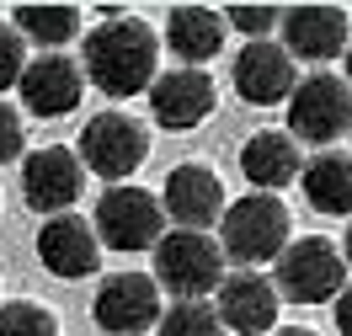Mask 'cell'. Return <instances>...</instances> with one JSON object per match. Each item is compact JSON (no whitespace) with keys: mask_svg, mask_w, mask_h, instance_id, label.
<instances>
[{"mask_svg":"<svg viewBox=\"0 0 352 336\" xmlns=\"http://www.w3.org/2000/svg\"><path fill=\"white\" fill-rule=\"evenodd\" d=\"M241 171L245 181L256 187V192H278V187H288V181H299V171H305V155H299V144L288 134H251L241 144Z\"/></svg>","mask_w":352,"mask_h":336,"instance_id":"cell-18","label":"cell"},{"mask_svg":"<svg viewBox=\"0 0 352 336\" xmlns=\"http://www.w3.org/2000/svg\"><path fill=\"white\" fill-rule=\"evenodd\" d=\"M38 262H43L54 278H91L102 267V240H96V224L80 219V214H54L38 229Z\"/></svg>","mask_w":352,"mask_h":336,"instance_id":"cell-12","label":"cell"},{"mask_svg":"<svg viewBox=\"0 0 352 336\" xmlns=\"http://www.w3.org/2000/svg\"><path fill=\"white\" fill-rule=\"evenodd\" d=\"M230 80H235V91H241L245 107H278V102H288V96H294L299 69H294V59H288L283 43L262 38V43H245L241 54H235Z\"/></svg>","mask_w":352,"mask_h":336,"instance_id":"cell-10","label":"cell"},{"mask_svg":"<svg viewBox=\"0 0 352 336\" xmlns=\"http://www.w3.org/2000/svg\"><path fill=\"white\" fill-rule=\"evenodd\" d=\"M305 203L315 214H331V219H347L352 214V155L342 150H320L315 160H305Z\"/></svg>","mask_w":352,"mask_h":336,"instance_id":"cell-19","label":"cell"},{"mask_svg":"<svg viewBox=\"0 0 352 336\" xmlns=\"http://www.w3.org/2000/svg\"><path fill=\"white\" fill-rule=\"evenodd\" d=\"M155 336H219V310L208 299H176L171 310L160 315Z\"/></svg>","mask_w":352,"mask_h":336,"instance_id":"cell-21","label":"cell"},{"mask_svg":"<svg viewBox=\"0 0 352 336\" xmlns=\"http://www.w3.org/2000/svg\"><path fill=\"white\" fill-rule=\"evenodd\" d=\"M0 336H59L54 310L32 304V299H6L0 304Z\"/></svg>","mask_w":352,"mask_h":336,"instance_id":"cell-22","label":"cell"},{"mask_svg":"<svg viewBox=\"0 0 352 336\" xmlns=\"http://www.w3.org/2000/svg\"><path fill=\"white\" fill-rule=\"evenodd\" d=\"M272 289L278 299H294V304H331L347 289V256L326 235L288 240V251L278 256V272H272Z\"/></svg>","mask_w":352,"mask_h":336,"instance_id":"cell-4","label":"cell"},{"mask_svg":"<svg viewBox=\"0 0 352 336\" xmlns=\"http://www.w3.org/2000/svg\"><path fill=\"white\" fill-rule=\"evenodd\" d=\"M160 315L166 304H160V283L150 272H112L91 304V320L107 336H144L150 326H160Z\"/></svg>","mask_w":352,"mask_h":336,"instance_id":"cell-8","label":"cell"},{"mask_svg":"<svg viewBox=\"0 0 352 336\" xmlns=\"http://www.w3.org/2000/svg\"><path fill=\"white\" fill-rule=\"evenodd\" d=\"M80 166L102 181H123L133 177L144 155H150V128L133 117V112H96L86 128H80Z\"/></svg>","mask_w":352,"mask_h":336,"instance_id":"cell-6","label":"cell"},{"mask_svg":"<svg viewBox=\"0 0 352 336\" xmlns=\"http://www.w3.org/2000/svg\"><path fill=\"white\" fill-rule=\"evenodd\" d=\"M22 107L38 112V117H65V112L80 107V96H86V69L80 59H69V54H38V59H27V75H22Z\"/></svg>","mask_w":352,"mask_h":336,"instance_id":"cell-14","label":"cell"},{"mask_svg":"<svg viewBox=\"0 0 352 336\" xmlns=\"http://www.w3.org/2000/svg\"><path fill=\"white\" fill-rule=\"evenodd\" d=\"M224 11H208V5H176L166 16V43L187 69H203L214 54L224 48Z\"/></svg>","mask_w":352,"mask_h":336,"instance_id":"cell-17","label":"cell"},{"mask_svg":"<svg viewBox=\"0 0 352 336\" xmlns=\"http://www.w3.org/2000/svg\"><path fill=\"white\" fill-rule=\"evenodd\" d=\"M155 65H160V38H155V27L139 22V16H123V11H107L102 22L91 27L86 48H80L86 80L102 91V96H112V102L150 91L155 86Z\"/></svg>","mask_w":352,"mask_h":336,"instance_id":"cell-1","label":"cell"},{"mask_svg":"<svg viewBox=\"0 0 352 336\" xmlns=\"http://www.w3.org/2000/svg\"><path fill=\"white\" fill-rule=\"evenodd\" d=\"M166 235V208L144 187H107L96 203V240L112 251H155Z\"/></svg>","mask_w":352,"mask_h":336,"instance_id":"cell-7","label":"cell"},{"mask_svg":"<svg viewBox=\"0 0 352 336\" xmlns=\"http://www.w3.org/2000/svg\"><path fill=\"white\" fill-rule=\"evenodd\" d=\"M278 22H283V11H272V5H230V11H224V27L245 32L251 43H262Z\"/></svg>","mask_w":352,"mask_h":336,"instance_id":"cell-24","label":"cell"},{"mask_svg":"<svg viewBox=\"0 0 352 336\" xmlns=\"http://www.w3.org/2000/svg\"><path fill=\"white\" fill-rule=\"evenodd\" d=\"M155 283L171 299H208L224 283V246L203 229H166L155 246Z\"/></svg>","mask_w":352,"mask_h":336,"instance_id":"cell-3","label":"cell"},{"mask_svg":"<svg viewBox=\"0 0 352 336\" xmlns=\"http://www.w3.org/2000/svg\"><path fill=\"white\" fill-rule=\"evenodd\" d=\"M27 150V128H22V112L11 107V102H0V166H11V160H22Z\"/></svg>","mask_w":352,"mask_h":336,"instance_id":"cell-25","label":"cell"},{"mask_svg":"<svg viewBox=\"0 0 352 336\" xmlns=\"http://www.w3.org/2000/svg\"><path fill=\"white\" fill-rule=\"evenodd\" d=\"M80 192H86V166H80L75 150H65V144H43V150L22 155V198H27L32 214H43V219L69 214Z\"/></svg>","mask_w":352,"mask_h":336,"instance_id":"cell-9","label":"cell"},{"mask_svg":"<svg viewBox=\"0 0 352 336\" xmlns=\"http://www.w3.org/2000/svg\"><path fill=\"white\" fill-rule=\"evenodd\" d=\"M278 289H272V278H262V272H224V283H219V326H230V331H241V336H267V331H278Z\"/></svg>","mask_w":352,"mask_h":336,"instance_id":"cell-15","label":"cell"},{"mask_svg":"<svg viewBox=\"0 0 352 336\" xmlns=\"http://www.w3.org/2000/svg\"><path fill=\"white\" fill-rule=\"evenodd\" d=\"M342 134H352V86L331 69H315L288 96V139L331 150Z\"/></svg>","mask_w":352,"mask_h":336,"instance_id":"cell-5","label":"cell"},{"mask_svg":"<svg viewBox=\"0 0 352 336\" xmlns=\"http://www.w3.org/2000/svg\"><path fill=\"white\" fill-rule=\"evenodd\" d=\"M214 102H219L214 80H208L203 69H187V65L155 75V86H150V117L160 123V128H171V134L198 128L203 117L214 112Z\"/></svg>","mask_w":352,"mask_h":336,"instance_id":"cell-11","label":"cell"},{"mask_svg":"<svg viewBox=\"0 0 352 336\" xmlns=\"http://www.w3.org/2000/svg\"><path fill=\"white\" fill-rule=\"evenodd\" d=\"M219 246L230 262L241 267H262L278 262L288 251V208L278 192H245L241 203H230L219 219Z\"/></svg>","mask_w":352,"mask_h":336,"instance_id":"cell-2","label":"cell"},{"mask_svg":"<svg viewBox=\"0 0 352 336\" xmlns=\"http://www.w3.org/2000/svg\"><path fill=\"white\" fill-rule=\"evenodd\" d=\"M11 27L27 43H43V54H59V43H69L80 32V11L75 5H16Z\"/></svg>","mask_w":352,"mask_h":336,"instance_id":"cell-20","label":"cell"},{"mask_svg":"<svg viewBox=\"0 0 352 336\" xmlns=\"http://www.w3.org/2000/svg\"><path fill=\"white\" fill-rule=\"evenodd\" d=\"M22 75H27V38L11 22H0V96L22 86Z\"/></svg>","mask_w":352,"mask_h":336,"instance_id":"cell-23","label":"cell"},{"mask_svg":"<svg viewBox=\"0 0 352 336\" xmlns=\"http://www.w3.org/2000/svg\"><path fill=\"white\" fill-rule=\"evenodd\" d=\"M331 310H336V331L342 336H352V283L342 293H336V299H331Z\"/></svg>","mask_w":352,"mask_h":336,"instance_id":"cell-26","label":"cell"},{"mask_svg":"<svg viewBox=\"0 0 352 336\" xmlns=\"http://www.w3.org/2000/svg\"><path fill=\"white\" fill-rule=\"evenodd\" d=\"M160 208H166V219L176 229H203L208 235V224L224 219V187L203 160H187V166H176L171 177H166Z\"/></svg>","mask_w":352,"mask_h":336,"instance_id":"cell-13","label":"cell"},{"mask_svg":"<svg viewBox=\"0 0 352 336\" xmlns=\"http://www.w3.org/2000/svg\"><path fill=\"white\" fill-rule=\"evenodd\" d=\"M347 86H352V43H347Z\"/></svg>","mask_w":352,"mask_h":336,"instance_id":"cell-29","label":"cell"},{"mask_svg":"<svg viewBox=\"0 0 352 336\" xmlns=\"http://www.w3.org/2000/svg\"><path fill=\"white\" fill-rule=\"evenodd\" d=\"M283 48L288 59H309V65H331L347 54V11L336 5H294L283 11Z\"/></svg>","mask_w":352,"mask_h":336,"instance_id":"cell-16","label":"cell"},{"mask_svg":"<svg viewBox=\"0 0 352 336\" xmlns=\"http://www.w3.org/2000/svg\"><path fill=\"white\" fill-rule=\"evenodd\" d=\"M342 256H347V267H352V224H347V246H342Z\"/></svg>","mask_w":352,"mask_h":336,"instance_id":"cell-28","label":"cell"},{"mask_svg":"<svg viewBox=\"0 0 352 336\" xmlns=\"http://www.w3.org/2000/svg\"><path fill=\"white\" fill-rule=\"evenodd\" d=\"M267 336H315V331H305V326H278V331H267Z\"/></svg>","mask_w":352,"mask_h":336,"instance_id":"cell-27","label":"cell"}]
</instances>
